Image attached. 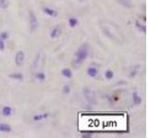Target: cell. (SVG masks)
<instances>
[{
	"label": "cell",
	"instance_id": "cell-1",
	"mask_svg": "<svg viewBox=\"0 0 148 138\" xmlns=\"http://www.w3.org/2000/svg\"><path fill=\"white\" fill-rule=\"evenodd\" d=\"M88 55H89L88 46H87L86 44H84V45H81L79 48V50L75 53V59L73 61V65L79 66L80 65H81L86 60Z\"/></svg>",
	"mask_w": 148,
	"mask_h": 138
},
{
	"label": "cell",
	"instance_id": "cell-2",
	"mask_svg": "<svg viewBox=\"0 0 148 138\" xmlns=\"http://www.w3.org/2000/svg\"><path fill=\"white\" fill-rule=\"evenodd\" d=\"M29 20H30V28H31L32 32H35L38 28V20L36 18V15L34 14L33 10L29 11Z\"/></svg>",
	"mask_w": 148,
	"mask_h": 138
},
{
	"label": "cell",
	"instance_id": "cell-3",
	"mask_svg": "<svg viewBox=\"0 0 148 138\" xmlns=\"http://www.w3.org/2000/svg\"><path fill=\"white\" fill-rule=\"evenodd\" d=\"M25 60V53L22 51H19L18 53H16L15 56V63L18 66H21L24 63Z\"/></svg>",
	"mask_w": 148,
	"mask_h": 138
},
{
	"label": "cell",
	"instance_id": "cell-4",
	"mask_svg": "<svg viewBox=\"0 0 148 138\" xmlns=\"http://www.w3.org/2000/svg\"><path fill=\"white\" fill-rule=\"evenodd\" d=\"M84 95L85 97V99L90 101V102H93L94 100V93L90 90V88H85L84 90Z\"/></svg>",
	"mask_w": 148,
	"mask_h": 138
},
{
	"label": "cell",
	"instance_id": "cell-5",
	"mask_svg": "<svg viewBox=\"0 0 148 138\" xmlns=\"http://www.w3.org/2000/svg\"><path fill=\"white\" fill-rule=\"evenodd\" d=\"M43 11L45 12V14H46L47 16L49 17H56L58 16V11H56V9H54V8L52 7H45L43 8Z\"/></svg>",
	"mask_w": 148,
	"mask_h": 138
},
{
	"label": "cell",
	"instance_id": "cell-6",
	"mask_svg": "<svg viewBox=\"0 0 148 138\" xmlns=\"http://www.w3.org/2000/svg\"><path fill=\"white\" fill-rule=\"evenodd\" d=\"M61 28H59V27H55V28L51 30V32H50V37L52 39H56V38H58L59 37L60 35H61Z\"/></svg>",
	"mask_w": 148,
	"mask_h": 138
},
{
	"label": "cell",
	"instance_id": "cell-7",
	"mask_svg": "<svg viewBox=\"0 0 148 138\" xmlns=\"http://www.w3.org/2000/svg\"><path fill=\"white\" fill-rule=\"evenodd\" d=\"M49 113L48 112H45V113H39L37 115H34L33 116V121L34 122H39L42 121V120H45L46 118H48Z\"/></svg>",
	"mask_w": 148,
	"mask_h": 138
},
{
	"label": "cell",
	"instance_id": "cell-8",
	"mask_svg": "<svg viewBox=\"0 0 148 138\" xmlns=\"http://www.w3.org/2000/svg\"><path fill=\"white\" fill-rule=\"evenodd\" d=\"M132 101L135 105H140L142 103V98L137 92L132 93Z\"/></svg>",
	"mask_w": 148,
	"mask_h": 138
},
{
	"label": "cell",
	"instance_id": "cell-9",
	"mask_svg": "<svg viewBox=\"0 0 148 138\" xmlns=\"http://www.w3.org/2000/svg\"><path fill=\"white\" fill-rule=\"evenodd\" d=\"M87 74L88 75H90L91 77H96L97 74H98V70L96 67H94V66H91L88 69H87Z\"/></svg>",
	"mask_w": 148,
	"mask_h": 138
},
{
	"label": "cell",
	"instance_id": "cell-10",
	"mask_svg": "<svg viewBox=\"0 0 148 138\" xmlns=\"http://www.w3.org/2000/svg\"><path fill=\"white\" fill-rule=\"evenodd\" d=\"M2 114L4 115V116H6V117L10 116V115L12 114V109H11V107H10V106L3 107V109H2Z\"/></svg>",
	"mask_w": 148,
	"mask_h": 138
},
{
	"label": "cell",
	"instance_id": "cell-11",
	"mask_svg": "<svg viewBox=\"0 0 148 138\" xmlns=\"http://www.w3.org/2000/svg\"><path fill=\"white\" fill-rule=\"evenodd\" d=\"M0 132L10 133L11 132L10 125V124H7V123H0Z\"/></svg>",
	"mask_w": 148,
	"mask_h": 138
},
{
	"label": "cell",
	"instance_id": "cell-12",
	"mask_svg": "<svg viewBox=\"0 0 148 138\" xmlns=\"http://www.w3.org/2000/svg\"><path fill=\"white\" fill-rule=\"evenodd\" d=\"M61 74H62L63 77H67V78H71L72 77V72H71V70L69 69V68H64V69H62Z\"/></svg>",
	"mask_w": 148,
	"mask_h": 138
},
{
	"label": "cell",
	"instance_id": "cell-13",
	"mask_svg": "<svg viewBox=\"0 0 148 138\" xmlns=\"http://www.w3.org/2000/svg\"><path fill=\"white\" fill-rule=\"evenodd\" d=\"M8 77L16 79V80H22L23 79V75L20 73H13L8 75Z\"/></svg>",
	"mask_w": 148,
	"mask_h": 138
},
{
	"label": "cell",
	"instance_id": "cell-14",
	"mask_svg": "<svg viewBox=\"0 0 148 138\" xmlns=\"http://www.w3.org/2000/svg\"><path fill=\"white\" fill-rule=\"evenodd\" d=\"M69 24L71 28H75V27L79 24V21H78V20L76 19V18L72 17V18H69Z\"/></svg>",
	"mask_w": 148,
	"mask_h": 138
},
{
	"label": "cell",
	"instance_id": "cell-15",
	"mask_svg": "<svg viewBox=\"0 0 148 138\" xmlns=\"http://www.w3.org/2000/svg\"><path fill=\"white\" fill-rule=\"evenodd\" d=\"M135 26L137 27V29L139 30H141V32H146V26L145 25V24H141L140 22H139L138 20L135 22Z\"/></svg>",
	"mask_w": 148,
	"mask_h": 138
},
{
	"label": "cell",
	"instance_id": "cell-16",
	"mask_svg": "<svg viewBox=\"0 0 148 138\" xmlns=\"http://www.w3.org/2000/svg\"><path fill=\"white\" fill-rule=\"evenodd\" d=\"M105 77H106L107 80L112 79L113 77H114V72H113V71L110 70V69L107 70V71H106V73H105Z\"/></svg>",
	"mask_w": 148,
	"mask_h": 138
},
{
	"label": "cell",
	"instance_id": "cell-17",
	"mask_svg": "<svg viewBox=\"0 0 148 138\" xmlns=\"http://www.w3.org/2000/svg\"><path fill=\"white\" fill-rule=\"evenodd\" d=\"M8 5H10L8 0H0V7H1L2 9H6V8H7Z\"/></svg>",
	"mask_w": 148,
	"mask_h": 138
},
{
	"label": "cell",
	"instance_id": "cell-18",
	"mask_svg": "<svg viewBox=\"0 0 148 138\" xmlns=\"http://www.w3.org/2000/svg\"><path fill=\"white\" fill-rule=\"evenodd\" d=\"M35 77L36 79H38L39 81H43V80L45 79V74L43 73V72H40V73H37L35 75Z\"/></svg>",
	"mask_w": 148,
	"mask_h": 138
},
{
	"label": "cell",
	"instance_id": "cell-19",
	"mask_svg": "<svg viewBox=\"0 0 148 138\" xmlns=\"http://www.w3.org/2000/svg\"><path fill=\"white\" fill-rule=\"evenodd\" d=\"M8 37H10V35H8V33L7 32H2L1 33H0V39L3 40V41H6V40H7Z\"/></svg>",
	"mask_w": 148,
	"mask_h": 138
},
{
	"label": "cell",
	"instance_id": "cell-20",
	"mask_svg": "<svg viewBox=\"0 0 148 138\" xmlns=\"http://www.w3.org/2000/svg\"><path fill=\"white\" fill-rule=\"evenodd\" d=\"M63 92L65 93V94H69V93L71 92V87H69V85H65L63 87Z\"/></svg>",
	"mask_w": 148,
	"mask_h": 138
},
{
	"label": "cell",
	"instance_id": "cell-21",
	"mask_svg": "<svg viewBox=\"0 0 148 138\" xmlns=\"http://www.w3.org/2000/svg\"><path fill=\"white\" fill-rule=\"evenodd\" d=\"M5 47H6L5 42H4L3 40L0 39V51H4V50H5Z\"/></svg>",
	"mask_w": 148,
	"mask_h": 138
},
{
	"label": "cell",
	"instance_id": "cell-22",
	"mask_svg": "<svg viewBox=\"0 0 148 138\" xmlns=\"http://www.w3.org/2000/svg\"><path fill=\"white\" fill-rule=\"evenodd\" d=\"M137 74V69L136 68H134L132 72H130V77H135V75Z\"/></svg>",
	"mask_w": 148,
	"mask_h": 138
},
{
	"label": "cell",
	"instance_id": "cell-23",
	"mask_svg": "<svg viewBox=\"0 0 148 138\" xmlns=\"http://www.w3.org/2000/svg\"><path fill=\"white\" fill-rule=\"evenodd\" d=\"M93 135H81V137H84V138H91Z\"/></svg>",
	"mask_w": 148,
	"mask_h": 138
},
{
	"label": "cell",
	"instance_id": "cell-24",
	"mask_svg": "<svg viewBox=\"0 0 148 138\" xmlns=\"http://www.w3.org/2000/svg\"><path fill=\"white\" fill-rule=\"evenodd\" d=\"M79 1H84V0H79Z\"/></svg>",
	"mask_w": 148,
	"mask_h": 138
}]
</instances>
